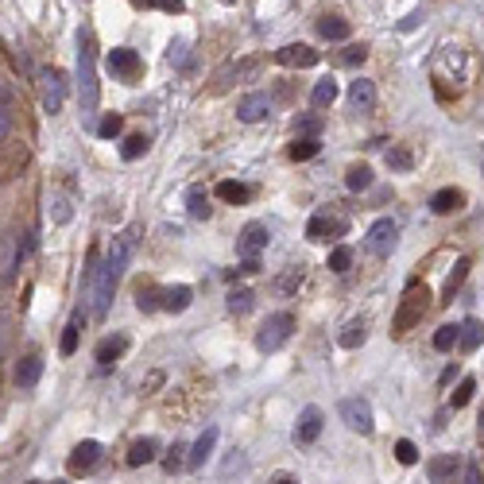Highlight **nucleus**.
Listing matches in <instances>:
<instances>
[{"instance_id":"nucleus-1","label":"nucleus","mask_w":484,"mask_h":484,"mask_svg":"<svg viewBox=\"0 0 484 484\" xmlns=\"http://www.w3.org/2000/svg\"><path fill=\"white\" fill-rule=\"evenodd\" d=\"M136 233H139V229L132 225V229H125L120 236H113L109 256H105V264L97 267L93 291H89V299H93V318H105V314H109V302H113V294H117V283H120V275H125L128 260H132Z\"/></svg>"},{"instance_id":"nucleus-2","label":"nucleus","mask_w":484,"mask_h":484,"mask_svg":"<svg viewBox=\"0 0 484 484\" xmlns=\"http://www.w3.org/2000/svg\"><path fill=\"white\" fill-rule=\"evenodd\" d=\"M78 97H81V113H93L101 101V86H97V47H93V31L81 28L78 31Z\"/></svg>"},{"instance_id":"nucleus-3","label":"nucleus","mask_w":484,"mask_h":484,"mask_svg":"<svg viewBox=\"0 0 484 484\" xmlns=\"http://www.w3.org/2000/svg\"><path fill=\"white\" fill-rule=\"evenodd\" d=\"M426 310H430V291H426V287H418V283H411V287L403 291V302H399V310H396V333L415 330V325L422 322Z\"/></svg>"},{"instance_id":"nucleus-4","label":"nucleus","mask_w":484,"mask_h":484,"mask_svg":"<svg viewBox=\"0 0 484 484\" xmlns=\"http://www.w3.org/2000/svg\"><path fill=\"white\" fill-rule=\"evenodd\" d=\"M291 333H294V314H291V310H279V314H272L264 325H260L256 349L260 352H275V349H283L287 341H291Z\"/></svg>"},{"instance_id":"nucleus-5","label":"nucleus","mask_w":484,"mask_h":484,"mask_svg":"<svg viewBox=\"0 0 484 484\" xmlns=\"http://www.w3.org/2000/svg\"><path fill=\"white\" fill-rule=\"evenodd\" d=\"M39 97H43V109L51 113V117L62 109V101H67V78H62V70L39 74Z\"/></svg>"},{"instance_id":"nucleus-6","label":"nucleus","mask_w":484,"mask_h":484,"mask_svg":"<svg viewBox=\"0 0 484 484\" xmlns=\"http://www.w3.org/2000/svg\"><path fill=\"white\" fill-rule=\"evenodd\" d=\"M341 418H345V426H349V430L364 434V438L376 430V422H372V407H368V399H360V396L341 399Z\"/></svg>"},{"instance_id":"nucleus-7","label":"nucleus","mask_w":484,"mask_h":484,"mask_svg":"<svg viewBox=\"0 0 484 484\" xmlns=\"http://www.w3.org/2000/svg\"><path fill=\"white\" fill-rule=\"evenodd\" d=\"M105 62H109V74L120 78V81H136L139 74H144V62H139V54L132 51V47H113Z\"/></svg>"},{"instance_id":"nucleus-8","label":"nucleus","mask_w":484,"mask_h":484,"mask_svg":"<svg viewBox=\"0 0 484 484\" xmlns=\"http://www.w3.org/2000/svg\"><path fill=\"white\" fill-rule=\"evenodd\" d=\"M396 236H399V225L391 217H380L372 229H368V252L372 256H391V248H396Z\"/></svg>"},{"instance_id":"nucleus-9","label":"nucleus","mask_w":484,"mask_h":484,"mask_svg":"<svg viewBox=\"0 0 484 484\" xmlns=\"http://www.w3.org/2000/svg\"><path fill=\"white\" fill-rule=\"evenodd\" d=\"M267 241H272V233H267V225H260V221H252V225H244L241 241H236V252H241L244 260H256L260 252L267 248Z\"/></svg>"},{"instance_id":"nucleus-10","label":"nucleus","mask_w":484,"mask_h":484,"mask_svg":"<svg viewBox=\"0 0 484 484\" xmlns=\"http://www.w3.org/2000/svg\"><path fill=\"white\" fill-rule=\"evenodd\" d=\"M318 59H322V54H318L314 47H306V43H291V47H283V51H275L279 67H294V70L318 67Z\"/></svg>"},{"instance_id":"nucleus-11","label":"nucleus","mask_w":484,"mask_h":484,"mask_svg":"<svg viewBox=\"0 0 484 484\" xmlns=\"http://www.w3.org/2000/svg\"><path fill=\"white\" fill-rule=\"evenodd\" d=\"M322 422H325L322 407H302L299 426H294V442H299V446H310V442H318V434H322Z\"/></svg>"},{"instance_id":"nucleus-12","label":"nucleus","mask_w":484,"mask_h":484,"mask_svg":"<svg viewBox=\"0 0 484 484\" xmlns=\"http://www.w3.org/2000/svg\"><path fill=\"white\" fill-rule=\"evenodd\" d=\"M267 113H272V97L267 93H248V97H241V105H236V117H241L244 125H256V120H264Z\"/></svg>"},{"instance_id":"nucleus-13","label":"nucleus","mask_w":484,"mask_h":484,"mask_svg":"<svg viewBox=\"0 0 484 484\" xmlns=\"http://www.w3.org/2000/svg\"><path fill=\"white\" fill-rule=\"evenodd\" d=\"M260 70V62L256 59H241V62H229L225 70H217V78H213V86L217 89H229L233 81H241V78H252V74Z\"/></svg>"},{"instance_id":"nucleus-14","label":"nucleus","mask_w":484,"mask_h":484,"mask_svg":"<svg viewBox=\"0 0 484 484\" xmlns=\"http://www.w3.org/2000/svg\"><path fill=\"white\" fill-rule=\"evenodd\" d=\"M341 233H345V221L325 217V213H314V217H310V225H306V236H310V241H330V236H341Z\"/></svg>"},{"instance_id":"nucleus-15","label":"nucleus","mask_w":484,"mask_h":484,"mask_svg":"<svg viewBox=\"0 0 484 484\" xmlns=\"http://www.w3.org/2000/svg\"><path fill=\"white\" fill-rule=\"evenodd\" d=\"M457 454H438L430 465H426V473H430V484H454L457 477Z\"/></svg>"},{"instance_id":"nucleus-16","label":"nucleus","mask_w":484,"mask_h":484,"mask_svg":"<svg viewBox=\"0 0 484 484\" xmlns=\"http://www.w3.org/2000/svg\"><path fill=\"white\" fill-rule=\"evenodd\" d=\"M97 457H101V446H97V442H78L67 465H70V473H89L97 465Z\"/></svg>"},{"instance_id":"nucleus-17","label":"nucleus","mask_w":484,"mask_h":484,"mask_svg":"<svg viewBox=\"0 0 484 484\" xmlns=\"http://www.w3.org/2000/svg\"><path fill=\"white\" fill-rule=\"evenodd\" d=\"M213 446H217V426H206V434L194 442V449H190V457H186V465H190V469H202V465L209 461Z\"/></svg>"},{"instance_id":"nucleus-18","label":"nucleus","mask_w":484,"mask_h":484,"mask_svg":"<svg viewBox=\"0 0 484 484\" xmlns=\"http://www.w3.org/2000/svg\"><path fill=\"white\" fill-rule=\"evenodd\" d=\"M39 376H43V357H23L20 364H16V388H35Z\"/></svg>"},{"instance_id":"nucleus-19","label":"nucleus","mask_w":484,"mask_h":484,"mask_svg":"<svg viewBox=\"0 0 484 484\" xmlns=\"http://www.w3.org/2000/svg\"><path fill=\"white\" fill-rule=\"evenodd\" d=\"M480 345H484V322H480V318H465L457 349H461V352H477Z\"/></svg>"},{"instance_id":"nucleus-20","label":"nucleus","mask_w":484,"mask_h":484,"mask_svg":"<svg viewBox=\"0 0 484 484\" xmlns=\"http://www.w3.org/2000/svg\"><path fill=\"white\" fill-rule=\"evenodd\" d=\"M349 105H352V109H360V113L372 109V105H376V86H372V81H368V78L352 81V86H349Z\"/></svg>"},{"instance_id":"nucleus-21","label":"nucleus","mask_w":484,"mask_h":484,"mask_svg":"<svg viewBox=\"0 0 484 484\" xmlns=\"http://www.w3.org/2000/svg\"><path fill=\"white\" fill-rule=\"evenodd\" d=\"M186 213H190L194 221H209L213 206H209V194H206V186H190V190H186Z\"/></svg>"},{"instance_id":"nucleus-22","label":"nucleus","mask_w":484,"mask_h":484,"mask_svg":"<svg viewBox=\"0 0 484 484\" xmlns=\"http://www.w3.org/2000/svg\"><path fill=\"white\" fill-rule=\"evenodd\" d=\"M194 302V291L186 283H178V287H167L163 291V310H171V314H183L186 306Z\"/></svg>"},{"instance_id":"nucleus-23","label":"nucleus","mask_w":484,"mask_h":484,"mask_svg":"<svg viewBox=\"0 0 484 484\" xmlns=\"http://www.w3.org/2000/svg\"><path fill=\"white\" fill-rule=\"evenodd\" d=\"M461 206H465V194L457 190V186H446V190H438L430 198V209L434 213H457Z\"/></svg>"},{"instance_id":"nucleus-24","label":"nucleus","mask_w":484,"mask_h":484,"mask_svg":"<svg viewBox=\"0 0 484 484\" xmlns=\"http://www.w3.org/2000/svg\"><path fill=\"white\" fill-rule=\"evenodd\" d=\"M125 349H128V338L125 333H113V338H105L101 345H97L93 357H97V364H113L117 357H125Z\"/></svg>"},{"instance_id":"nucleus-25","label":"nucleus","mask_w":484,"mask_h":484,"mask_svg":"<svg viewBox=\"0 0 484 484\" xmlns=\"http://www.w3.org/2000/svg\"><path fill=\"white\" fill-rule=\"evenodd\" d=\"M318 35L330 39V43L349 39V20H341V16H322V20H318Z\"/></svg>"},{"instance_id":"nucleus-26","label":"nucleus","mask_w":484,"mask_h":484,"mask_svg":"<svg viewBox=\"0 0 484 484\" xmlns=\"http://www.w3.org/2000/svg\"><path fill=\"white\" fill-rule=\"evenodd\" d=\"M364 338H368V322L364 318H352V322L345 325V330H341V349H360L364 345Z\"/></svg>"},{"instance_id":"nucleus-27","label":"nucleus","mask_w":484,"mask_h":484,"mask_svg":"<svg viewBox=\"0 0 484 484\" xmlns=\"http://www.w3.org/2000/svg\"><path fill=\"white\" fill-rule=\"evenodd\" d=\"M333 101H338V81H333V78L314 81V93H310V105H314V109H330Z\"/></svg>"},{"instance_id":"nucleus-28","label":"nucleus","mask_w":484,"mask_h":484,"mask_svg":"<svg viewBox=\"0 0 484 484\" xmlns=\"http://www.w3.org/2000/svg\"><path fill=\"white\" fill-rule=\"evenodd\" d=\"M217 198L221 202H233V206H244V202L252 198V190L244 183H233V178H225V183H217Z\"/></svg>"},{"instance_id":"nucleus-29","label":"nucleus","mask_w":484,"mask_h":484,"mask_svg":"<svg viewBox=\"0 0 484 484\" xmlns=\"http://www.w3.org/2000/svg\"><path fill=\"white\" fill-rule=\"evenodd\" d=\"M155 449H159V442H155V438L132 442V449H128V465H147V461H155Z\"/></svg>"},{"instance_id":"nucleus-30","label":"nucleus","mask_w":484,"mask_h":484,"mask_svg":"<svg viewBox=\"0 0 484 484\" xmlns=\"http://www.w3.org/2000/svg\"><path fill=\"white\" fill-rule=\"evenodd\" d=\"M465 275H469V260H457V264H454V272H449L446 275V287H442V299H454V294H457V287H461L465 283Z\"/></svg>"},{"instance_id":"nucleus-31","label":"nucleus","mask_w":484,"mask_h":484,"mask_svg":"<svg viewBox=\"0 0 484 484\" xmlns=\"http://www.w3.org/2000/svg\"><path fill=\"white\" fill-rule=\"evenodd\" d=\"M81 322H86L81 314L70 318L67 333H62V341H59V352H62V357H74V349H78V333H81Z\"/></svg>"},{"instance_id":"nucleus-32","label":"nucleus","mask_w":484,"mask_h":484,"mask_svg":"<svg viewBox=\"0 0 484 484\" xmlns=\"http://www.w3.org/2000/svg\"><path fill=\"white\" fill-rule=\"evenodd\" d=\"M318 139H310V136H294V144H291V159L294 163H302V159H314L318 155Z\"/></svg>"},{"instance_id":"nucleus-33","label":"nucleus","mask_w":484,"mask_h":484,"mask_svg":"<svg viewBox=\"0 0 484 484\" xmlns=\"http://www.w3.org/2000/svg\"><path fill=\"white\" fill-rule=\"evenodd\" d=\"M345 186H349V190H368V186H372V171H368L364 163L349 167V171H345Z\"/></svg>"},{"instance_id":"nucleus-34","label":"nucleus","mask_w":484,"mask_h":484,"mask_svg":"<svg viewBox=\"0 0 484 484\" xmlns=\"http://www.w3.org/2000/svg\"><path fill=\"white\" fill-rule=\"evenodd\" d=\"M252 302H256V294H252L248 287H236V291H229V310H233V314H248Z\"/></svg>"},{"instance_id":"nucleus-35","label":"nucleus","mask_w":484,"mask_h":484,"mask_svg":"<svg viewBox=\"0 0 484 484\" xmlns=\"http://www.w3.org/2000/svg\"><path fill=\"white\" fill-rule=\"evenodd\" d=\"M147 147H151V139H147L144 132H136V136H128V139H125L120 155H125V159L132 163V159H139V155H147Z\"/></svg>"},{"instance_id":"nucleus-36","label":"nucleus","mask_w":484,"mask_h":484,"mask_svg":"<svg viewBox=\"0 0 484 484\" xmlns=\"http://www.w3.org/2000/svg\"><path fill=\"white\" fill-rule=\"evenodd\" d=\"M457 341H461V325H442V330L434 333V349L438 352H449Z\"/></svg>"},{"instance_id":"nucleus-37","label":"nucleus","mask_w":484,"mask_h":484,"mask_svg":"<svg viewBox=\"0 0 484 484\" xmlns=\"http://www.w3.org/2000/svg\"><path fill=\"white\" fill-rule=\"evenodd\" d=\"M384 159H388L391 171H411V167H415V155L407 151V147H388V155H384Z\"/></svg>"},{"instance_id":"nucleus-38","label":"nucleus","mask_w":484,"mask_h":484,"mask_svg":"<svg viewBox=\"0 0 484 484\" xmlns=\"http://www.w3.org/2000/svg\"><path fill=\"white\" fill-rule=\"evenodd\" d=\"M136 306L144 310V314H151L155 306H163V291H155V287H139V291H136Z\"/></svg>"},{"instance_id":"nucleus-39","label":"nucleus","mask_w":484,"mask_h":484,"mask_svg":"<svg viewBox=\"0 0 484 484\" xmlns=\"http://www.w3.org/2000/svg\"><path fill=\"white\" fill-rule=\"evenodd\" d=\"M120 132H125V117H120V113H109V117L97 125V136L101 139H117Z\"/></svg>"},{"instance_id":"nucleus-40","label":"nucleus","mask_w":484,"mask_h":484,"mask_svg":"<svg viewBox=\"0 0 484 484\" xmlns=\"http://www.w3.org/2000/svg\"><path fill=\"white\" fill-rule=\"evenodd\" d=\"M299 287H302V267H287V272L275 279V291L279 294H291V291H299Z\"/></svg>"},{"instance_id":"nucleus-41","label":"nucleus","mask_w":484,"mask_h":484,"mask_svg":"<svg viewBox=\"0 0 484 484\" xmlns=\"http://www.w3.org/2000/svg\"><path fill=\"white\" fill-rule=\"evenodd\" d=\"M349 264H352V248H345V244H338V248L330 252V272H349Z\"/></svg>"},{"instance_id":"nucleus-42","label":"nucleus","mask_w":484,"mask_h":484,"mask_svg":"<svg viewBox=\"0 0 484 484\" xmlns=\"http://www.w3.org/2000/svg\"><path fill=\"white\" fill-rule=\"evenodd\" d=\"M318 132H322V117H299V120H294V136L318 139Z\"/></svg>"},{"instance_id":"nucleus-43","label":"nucleus","mask_w":484,"mask_h":484,"mask_svg":"<svg viewBox=\"0 0 484 484\" xmlns=\"http://www.w3.org/2000/svg\"><path fill=\"white\" fill-rule=\"evenodd\" d=\"M473 391H477V380H473V376H461V384H457V391H454V407H465L473 399Z\"/></svg>"},{"instance_id":"nucleus-44","label":"nucleus","mask_w":484,"mask_h":484,"mask_svg":"<svg viewBox=\"0 0 484 484\" xmlns=\"http://www.w3.org/2000/svg\"><path fill=\"white\" fill-rule=\"evenodd\" d=\"M364 59H368V47L364 43H352V47L341 51V67H360Z\"/></svg>"},{"instance_id":"nucleus-45","label":"nucleus","mask_w":484,"mask_h":484,"mask_svg":"<svg viewBox=\"0 0 484 484\" xmlns=\"http://www.w3.org/2000/svg\"><path fill=\"white\" fill-rule=\"evenodd\" d=\"M183 454H186V449L175 442V446H171V454L163 457V469H167V473H178V469H183V465H186V457H183Z\"/></svg>"},{"instance_id":"nucleus-46","label":"nucleus","mask_w":484,"mask_h":484,"mask_svg":"<svg viewBox=\"0 0 484 484\" xmlns=\"http://www.w3.org/2000/svg\"><path fill=\"white\" fill-rule=\"evenodd\" d=\"M396 457H399V461H403V465H415V461H418V449H415V442L399 438V442H396Z\"/></svg>"},{"instance_id":"nucleus-47","label":"nucleus","mask_w":484,"mask_h":484,"mask_svg":"<svg viewBox=\"0 0 484 484\" xmlns=\"http://www.w3.org/2000/svg\"><path fill=\"white\" fill-rule=\"evenodd\" d=\"M136 4H144V8H163V12H171V16H178L183 12V0H136Z\"/></svg>"},{"instance_id":"nucleus-48","label":"nucleus","mask_w":484,"mask_h":484,"mask_svg":"<svg viewBox=\"0 0 484 484\" xmlns=\"http://www.w3.org/2000/svg\"><path fill=\"white\" fill-rule=\"evenodd\" d=\"M233 473H244V457H241V449H233V457H229V465H225V473H221V477H233Z\"/></svg>"},{"instance_id":"nucleus-49","label":"nucleus","mask_w":484,"mask_h":484,"mask_svg":"<svg viewBox=\"0 0 484 484\" xmlns=\"http://www.w3.org/2000/svg\"><path fill=\"white\" fill-rule=\"evenodd\" d=\"M51 206H54V221H70V202L67 198H54Z\"/></svg>"},{"instance_id":"nucleus-50","label":"nucleus","mask_w":484,"mask_h":484,"mask_svg":"<svg viewBox=\"0 0 484 484\" xmlns=\"http://www.w3.org/2000/svg\"><path fill=\"white\" fill-rule=\"evenodd\" d=\"M171 62H175V67L186 62V43H171Z\"/></svg>"},{"instance_id":"nucleus-51","label":"nucleus","mask_w":484,"mask_h":484,"mask_svg":"<svg viewBox=\"0 0 484 484\" xmlns=\"http://www.w3.org/2000/svg\"><path fill=\"white\" fill-rule=\"evenodd\" d=\"M465 484H480V469H477V465H469V469H465Z\"/></svg>"},{"instance_id":"nucleus-52","label":"nucleus","mask_w":484,"mask_h":484,"mask_svg":"<svg viewBox=\"0 0 484 484\" xmlns=\"http://www.w3.org/2000/svg\"><path fill=\"white\" fill-rule=\"evenodd\" d=\"M272 484H299V480H294V477H287V473H279V477H275Z\"/></svg>"},{"instance_id":"nucleus-53","label":"nucleus","mask_w":484,"mask_h":484,"mask_svg":"<svg viewBox=\"0 0 484 484\" xmlns=\"http://www.w3.org/2000/svg\"><path fill=\"white\" fill-rule=\"evenodd\" d=\"M4 333L8 330H4V314H0V352H4Z\"/></svg>"},{"instance_id":"nucleus-54","label":"nucleus","mask_w":484,"mask_h":484,"mask_svg":"<svg viewBox=\"0 0 484 484\" xmlns=\"http://www.w3.org/2000/svg\"><path fill=\"white\" fill-rule=\"evenodd\" d=\"M480 434H484V415H480Z\"/></svg>"},{"instance_id":"nucleus-55","label":"nucleus","mask_w":484,"mask_h":484,"mask_svg":"<svg viewBox=\"0 0 484 484\" xmlns=\"http://www.w3.org/2000/svg\"><path fill=\"white\" fill-rule=\"evenodd\" d=\"M225 4H233V0H225Z\"/></svg>"}]
</instances>
